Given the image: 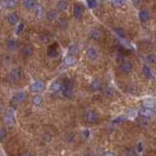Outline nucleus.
Masks as SVG:
<instances>
[{"instance_id":"nucleus-1","label":"nucleus","mask_w":156,"mask_h":156,"mask_svg":"<svg viewBox=\"0 0 156 156\" xmlns=\"http://www.w3.org/2000/svg\"><path fill=\"white\" fill-rule=\"evenodd\" d=\"M62 92L63 95L66 98H71L73 94L72 90V83L70 80H64L63 84L62 86Z\"/></svg>"},{"instance_id":"nucleus-2","label":"nucleus","mask_w":156,"mask_h":156,"mask_svg":"<svg viewBox=\"0 0 156 156\" xmlns=\"http://www.w3.org/2000/svg\"><path fill=\"white\" fill-rule=\"evenodd\" d=\"M99 114L94 110H89V111L86 112V114H85L86 121H87L88 123H91V124L97 123L99 121Z\"/></svg>"},{"instance_id":"nucleus-3","label":"nucleus","mask_w":156,"mask_h":156,"mask_svg":"<svg viewBox=\"0 0 156 156\" xmlns=\"http://www.w3.org/2000/svg\"><path fill=\"white\" fill-rule=\"evenodd\" d=\"M25 98H27V95H25V93L24 92H19L17 93L14 97L12 98V101H11V105L14 106H17L18 103L24 102Z\"/></svg>"},{"instance_id":"nucleus-4","label":"nucleus","mask_w":156,"mask_h":156,"mask_svg":"<svg viewBox=\"0 0 156 156\" xmlns=\"http://www.w3.org/2000/svg\"><path fill=\"white\" fill-rule=\"evenodd\" d=\"M30 91L33 93H39L42 92L43 90L45 89V84L43 83L42 81H35L34 83H32L29 87Z\"/></svg>"},{"instance_id":"nucleus-5","label":"nucleus","mask_w":156,"mask_h":156,"mask_svg":"<svg viewBox=\"0 0 156 156\" xmlns=\"http://www.w3.org/2000/svg\"><path fill=\"white\" fill-rule=\"evenodd\" d=\"M10 77L13 81H20L23 77V71L20 67H16L14 69H12L10 72Z\"/></svg>"},{"instance_id":"nucleus-6","label":"nucleus","mask_w":156,"mask_h":156,"mask_svg":"<svg viewBox=\"0 0 156 156\" xmlns=\"http://www.w3.org/2000/svg\"><path fill=\"white\" fill-rule=\"evenodd\" d=\"M4 120H5L6 125H7V126H9V127H12L13 125L15 124L14 113H13L12 108H10V109H8V110H7L6 115H5V118H4Z\"/></svg>"},{"instance_id":"nucleus-7","label":"nucleus","mask_w":156,"mask_h":156,"mask_svg":"<svg viewBox=\"0 0 156 156\" xmlns=\"http://www.w3.org/2000/svg\"><path fill=\"white\" fill-rule=\"evenodd\" d=\"M83 12H84V8L82 6V4L80 3H77L74 5V8H73V16L74 18L79 20L82 18V15H83Z\"/></svg>"},{"instance_id":"nucleus-8","label":"nucleus","mask_w":156,"mask_h":156,"mask_svg":"<svg viewBox=\"0 0 156 156\" xmlns=\"http://www.w3.org/2000/svg\"><path fill=\"white\" fill-rule=\"evenodd\" d=\"M1 6L6 9H14L17 7V2L14 0H2Z\"/></svg>"},{"instance_id":"nucleus-9","label":"nucleus","mask_w":156,"mask_h":156,"mask_svg":"<svg viewBox=\"0 0 156 156\" xmlns=\"http://www.w3.org/2000/svg\"><path fill=\"white\" fill-rule=\"evenodd\" d=\"M33 9H34V12H35V16L37 17L38 19H41L45 16L44 8H43V6H41L40 4H36L35 7H34Z\"/></svg>"},{"instance_id":"nucleus-10","label":"nucleus","mask_w":156,"mask_h":156,"mask_svg":"<svg viewBox=\"0 0 156 156\" xmlns=\"http://www.w3.org/2000/svg\"><path fill=\"white\" fill-rule=\"evenodd\" d=\"M140 115L141 117H145V118H149V117L154 115V111L151 109V108L144 107L140 110Z\"/></svg>"},{"instance_id":"nucleus-11","label":"nucleus","mask_w":156,"mask_h":156,"mask_svg":"<svg viewBox=\"0 0 156 156\" xmlns=\"http://www.w3.org/2000/svg\"><path fill=\"white\" fill-rule=\"evenodd\" d=\"M20 20V17L17 13H11V14L8 15L7 17V21L10 24H18V21Z\"/></svg>"},{"instance_id":"nucleus-12","label":"nucleus","mask_w":156,"mask_h":156,"mask_svg":"<svg viewBox=\"0 0 156 156\" xmlns=\"http://www.w3.org/2000/svg\"><path fill=\"white\" fill-rule=\"evenodd\" d=\"M48 56L50 58H57L59 56V50L56 45H50L48 48Z\"/></svg>"},{"instance_id":"nucleus-13","label":"nucleus","mask_w":156,"mask_h":156,"mask_svg":"<svg viewBox=\"0 0 156 156\" xmlns=\"http://www.w3.org/2000/svg\"><path fill=\"white\" fill-rule=\"evenodd\" d=\"M21 54L24 57H30L33 54V48L31 45H25L21 49Z\"/></svg>"},{"instance_id":"nucleus-14","label":"nucleus","mask_w":156,"mask_h":156,"mask_svg":"<svg viewBox=\"0 0 156 156\" xmlns=\"http://www.w3.org/2000/svg\"><path fill=\"white\" fill-rule=\"evenodd\" d=\"M36 4V0H24L23 1V6L28 10L33 9Z\"/></svg>"},{"instance_id":"nucleus-15","label":"nucleus","mask_w":156,"mask_h":156,"mask_svg":"<svg viewBox=\"0 0 156 156\" xmlns=\"http://www.w3.org/2000/svg\"><path fill=\"white\" fill-rule=\"evenodd\" d=\"M132 69H133V64H132V63L125 62V63H123L122 64H121V70H122L123 72H125V73L131 72Z\"/></svg>"},{"instance_id":"nucleus-16","label":"nucleus","mask_w":156,"mask_h":156,"mask_svg":"<svg viewBox=\"0 0 156 156\" xmlns=\"http://www.w3.org/2000/svg\"><path fill=\"white\" fill-rule=\"evenodd\" d=\"M64 63H66L67 67L74 66V64L76 63V58L74 57V56L69 55V56H67L66 59H64Z\"/></svg>"},{"instance_id":"nucleus-17","label":"nucleus","mask_w":156,"mask_h":156,"mask_svg":"<svg viewBox=\"0 0 156 156\" xmlns=\"http://www.w3.org/2000/svg\"><path fill=\"white\" fill-rule=\"evenodd\" d=\"M6 44H7V48L10 51H14L17 49V47H18V42H17V40H15V39H8Z\"/></svg>"},{"instance_id":"nucleus-18","label":"nucleus","mask_w":156,"mask_h":156,"mask_svg":"<svg viewBox=\"0 0 156 156\" xmlns=\"http://www.w3.org/2000/svg\"><path fill=\"white\" fill-rule=\"evenodd\" d=\"M138 17H140V20L141 21H144V23H145V21H147L150 19L149 13H148V11H146V10H141L140 12V14H138Z\"/></svg>"},{"instance_id":"nucleus-19","label":"nucleus","mask_w":156,"mask_h":156,"mask_svg":"<svg viewBox=\"0 0 156 156\" xmlns=\"http://www.w3.org/2000/svg\"><path fill=\"white\" fill-rule=\"evenodd\" d=\"M87 57L90 59V60H96L98 58V52L95 48H89L87 50Z\"/></svg>"},{"instance_id":"nucleus-20","label":"nucleus","mask_w":156,"mask_h":156,"mask_svg":"<svg viewBox=\"0 0 156 156\" xmlns=\"http://www.w3.org/2000/svg\"><path fill=\"white\" fill-rule=\"evenodd\" d=\"M46 18L48 21H53L58 18V12L56 10H51L48 13H46Z\"/></svg>"},{"instance_id":"nucleus-21","label":"nucleus","mask_w":156,"mask_h":156,"mask_svg":"<svg viewBox=\"0 0 156 156\" xmlns=\"http://www.w3.org/2000/svg\"><path fill=\"white\" fill-rule=\"evenodd\" d=\"M68 7V2L67 0H60L57 3V8L60 11H66Z\"/></svg>"},{"instance_id":"nucleus-22","label":"nucleus","mask_w":156,"mask_h":156,"mask_svg":"<svg viewBox=\"0 0 156 156\" xmlns=\"http://www.w3.org/2000/svg\"><path fill=\"white\" fill-rule=\"evenodd\" d=\"M91 88L94 91H98L99 89H102V82L99 79H95L94 81H92V83H91Z\"/></svg>"},{"instance_id":"nucleus-23","label":"nucleus","mask_w":156,"mask_h":156,"mask_svg":"<svg viewBox=\"0 0 156 156\" xmlns=\"http://www.w3.org/2000/svg\"><path fill=\"white\" fill-rule=\"evenodd\" d=\"M62 86H63L62 83H60L59 81H56L51 85V91H52V92H55V93L59 92V91L62 90Z\"/></svg>"},{"instance_id":"nucleus-24","label":"nucleus","mask_w":156,"mask_h":156,"mask_svg":"<svg viewBox=\"0 0 156 156\" xmlns=\"http://www.w3.org/2000/svg\"><path fill=\"white\" fill-rule=\"evenodd\" d=\"M144 106H145V107L153 109V108L156 106V102L154 101V99H146V101L144 102Z\"/></svg>"},{"instance_id":"nucleus-25","label":"nucleus","mask_w":156,"mask_h":156,"mask_svg":"<svg viewBox=\"0 0 156 156\" xmlns=\"http://www.w3.org/2000/svg\"><path fill=\"white\" fill-rule=\"evenodd\" d=\"M142 72H144V75L146 77V78H152V73H151L150 69L148 67L145 66L144 68H142Z\"/></svg>"},{"instance_id":"nucleus-26","label":"nucleus","mask_w":156,"mask_h":156,"mask_svg":"<svg viewBox=\"0 0 156 156\" xmlns=\"http://www.w3.org/2000/svg\"><path fill=\"white\" fill-rule=\"evenodd\" d=\"M32 102H33L34 105L38 106H40L41 103H42V102H43V98H42L41 96H38V95H37V96H34V97H33Z\"/></svg>"},{"instance_id":"nucleus-27","label":"nucleus","mask_w":156,"mask_h":156,"mask_svg":"<svg viewBox=\"0 0 156 156\" xmlns=\"http://www.w3.org/2000/svg\"><path fill=\"white\" fill-rule=\"evenodd\" d=\"M59 28L60 29H66L67 28V21L66 19H60L59 21Z\"/></svg>"},{"instance_id":"nucleus-28","label":"nucleus","mask_w":156,"mask_h":156,"mask_svg":"<svg viewBox=\"0 0 156 156\" xmlns=\"http://www.w3.org/2000/svg\"><path fill=\"white\" fill-rule=\"evenodd\" d=\"M102 36V33L101 31H99L98 29H94L92 32H91V37L94 38V39H99Z\"/></svg>"},{"instance_id":"nucleus-29","label":"nucleus","mask_w":156,"mask_h":156,"mask_svg":"<svg viewBox=\"0 0 156 156\" xmlns=\"http://www.w3.org/2000/svg\"><path fill=\"white\" fill-rule=\"evenodd\" d=\"M146 60L151 63H156V54H150L146 57Z\"/></svg>"},{"instance_id":"nucleus-30","label":"nucleus","mask_w":156,"mask_h":156,"mask_svg":"<svg viewBox=\"0 0 156 156\" xmlns=\"http://www.w3.org/2000/svg\"><path fill=\"white\" fill-rule=\"evenodd\" d=\"M87 5L89 8L93 9V8H96L98 5V1L97 0H87Z\"/></svg>"},{"instance_id":"nucleus-31","label":"nucleus","mask_w":156,"mask_h":156,"mask_svg":"<svg viewBox=\"0 0 156 156\" xmlns=\"http://www.w3.org/2000/svg\"><path fill=\"white\" fill-rule=\"evenodd\" d=\"M125 120H126V118H125L124 116H119V117H117V118L112 120V123L113 124H120V123L124 122Z\"/></svg>"},{"instance_id":"nucleus-32","label":"nucleus","mask_w":156,"mask_h":156,"mask_svg":"<svg viewBox=\"0 0 156 156\" xmlns=\"http://www.w3.org/2000/svg\"><path fill=\"white\" fill-rule=\"evenodd\" d=\"M115 32L118 34V36L122 37V38H125V36H126V33H125V31L122 28H115Z\"/></svg>"},{"instance_id":"nucleus-33","label":"nucleus","mask_w":156,"mask_h":156,"mask_svg":"<svg viewBox=\"0 0 156 156\" xmlns=\"http://www.w3.org/2000/svg\"><path fill=\"white\" fill-rule=\"evenodd\" d=\"M78 53V47L75 46V45H73L71 46L70 48H69V54L72 55V56H74Z\"/></svg>"},{"instance_id":"nucleus-34","label":"nucleus","mask_w":156,"mask_h":156,"mask_svg":"<svg viewBox=\"0 0 156 156\" xmlns=\"http://www.w3.org/2000/svg\"><path fill=\"white\" fill-rule=\"evenodd\" d=\"M6 135H7L6 130L3 128H0V141H3L4 138H5Z\"/></svg>"},{"instance_id":"nucleus-35","label":"nucleus","mask_w":156,"mask_h":156,"mask_svg":"<svg viewBox=\"0 0 156 156\" xmlns=\"http://www.w3.org/2000/svg\"><path fill=\"white\" fill-rule=\"evenodd\" d=\"M113 4L116 7H121L124 5L125 2H124V0H113Z\"/></svg>"},{"instance_id":"nucleus-36","label":"nucleus","mask_w":156,"mask_h":156,"mask_svg":"<svg viewBox=\"0 0 156 156\" xmlns=\"http://www.w3.org/2000/svg\"><path fill=\"white\" fill-rule=\"evenodd\" d=\"M24 28V24H20L19 27H18V29H17V31H16V33H17V34L21 33V31H23Z\"/></svg>"},{"instance_id":"nucleus-37","label":"nucleus","mask_w":156,"mask_h":156,"mask_svg":"<svg viewBox=\"0 0 156 156\" xmlns=\"http://www.w3.org/2000/svg\"><path fill=\"white\" fill-rule=\"evenodd\" d=\"M4 57H5V62H7V63L11 62V55H5Z\"/></svg>"},{"instance_id":"nucleus-38","label":"nucleus","mask_w":156,"mask_h":156,"mask_svg":"<svg viewBox=\"0 0 156 156\" xmlns=\"http://www.w3.org/2000/svg\"><path fill=\"white\" fill-rule=\"evenodd\" d=\"M103 156H116L113 152H110V151H107V152H106L105 154H103Z\"/></svg>"},{"instance_id":"nucleus-39","label":"nucleus","mask_w":156,"mask_h":156,"mask_svg":"<svg viewBox=\"0 0 156 156\" xmlns=\"http://www.w3.org/2000/svg\"><path fill=\"white\" fill-rule=\"evenodd\" d=\"M133 2L135 4V6H138L141 3V0H133Z\"/></svg>"},{"instance_id":"nucleus-40","label":"nucleus","mask_w":156,"mask_h":156,"mask_svg":"<svg viewBox=\"0 0 156 156\" xmlns=\"http://www.w3.org/2000/svg\"><path fill=\"white\" fill-rule=\"evenodd\" d=\"M89 133H90V132H89V130H85V131L83 132V134H84V137H85L86 138H87L89 137V135H90Z\"/></svg>"},{"instance_id":"nucleus-41","label":"nucleus","mask_w":156,"mask_h":156,"mask_svg":"<svg viewBox=\"0 0 156 156\" xmlns=\"http://www.w3.org/2000/svg\"><path fill=\"white\" fill-rule=\"evenodd\" d=\"M84 156H94L92 153H86V154H84Z\"/></svg>"},{"instance_id":"nucleus-42","label":"nucleus","mask_w":156,"mask_h":156,"mask_svg":"<svg viewBox=\"0 0 156 156\" xmlns=\"http://www.w3.org/2000/svg\"><path fill=\"white\" fill-rule=\"evenodd\" d=\"M138 150H140V151L142 150V148H141V142H140V148H138Z\"/></svg>"},{"instance_id":"nucleus-43","label":"nucleus","mask_w":156,"mask_h":156,"mask_svg":"<svg viewBox=\"0 0 156 156\" xmlns=\"http://www.w3.org/2000/svg\"><path fill=\"white\" fill-rule=\"evenodd\" d=\"M24 156H31V155H30V154H24Z\"/></svg>"},{"instance_id":"nucleus-44","label":"nucleus","mask_w":156,"mask_h":156,"mask_svg":"<svg viewBox=\"0 0 156 156\" xmlns=\"http://www.w3.org/2000/svg\"><path fill=\"white\" fill-rule=\"evenodd\" d=\"M0 110H1V106H0Z\"/></svg>"}]
</instances>
